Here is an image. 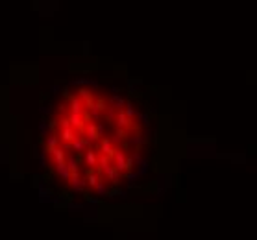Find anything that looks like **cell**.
Instances as JSON below:
<instances>
[{
	"instance_id": "6da1fadb",
	"label": "cell",
	"mask_w": 257,
	"mask_h": 240,
	"mask_svg": "<svg viewBox=\"0 0 257 240\" xmlns=\"http://www.w3.org/2000/svg\"><path fill=\"white\" fill-rule=\"evenodd\" d=\"M146 120L130 100L94 85L63 93L47 122V168L85 198L113 194L139 174Z\"/></svg>"
}]
</instances>
